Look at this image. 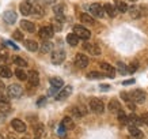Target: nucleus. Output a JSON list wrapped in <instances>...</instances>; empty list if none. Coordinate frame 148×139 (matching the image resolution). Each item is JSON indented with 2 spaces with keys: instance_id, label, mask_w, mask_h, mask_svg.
I'll list each match as a JSON object with an SVG mask.
<instances>
[{
  "instance_id": "f257e3e1",
  "label": "nucleus",
  "mask_w": 148,
  "mask_h": 139,
  "mask_svg": "<svg viewBox=\"0 0 148 139\" xmlns=\"http://www.w3.org/2000/svg\"><path fill=\"white\" fill-rule=\"evenodd\" d=\"M90 109L94 113H97V115H101V113L105 112V104H103L102 100H99V98H91Z\"/></svg>"
},
{
  "instance_id": "f03ea898",
  "label": "nucleus",
  "mask_w": 148,
  "mask_h": 139,
  "mask_svg": "<svg viewBox=\"0 0 148 139\" xmlns=\"http://www.w3.org/2000/svg\"><path fill=\"white\" fill-rule=\"evenodd\" d=\"M23 93V89L21 85H16V83H12L7 87V95L10 98H19Z\"/></svg>"
},
{
  "instance_id": "7ed1b4c3",
  "label": "nucleus",
  "mask_w": 148,
  "mask_h": 139,
  "mask_svg": "<svg viewBox=\"0 0 148 139\" xmlns=\"http://www.w3.org/2000/svg\"><path fill=\"white\" fill-rule=\"evenodd\" d=\"M73 33H75L80 40H88L91 37L90 30H87L84 26H80V25H76V26L73 27Z\"/></svg>"
},
{
  "instance_id": "20e7f679",
  "label": "nucleus",
  "mask_w": 148,
  "mask_h": 139,
  "mask_svg": "<svg viewBox=\"0 0 148 139\" xmlns=\"http://www.w3.org/2000/svg\"><path fill=\"white\" fill-rule=\"evenodd\" d=\"M54 34V29L53 26H44L40 29V32H38V36H40V38H42V40H49V38H52Z\"/></svg>"
},
{
  "instance_id": "39448f33",
  "label": "nucleus",
  "mask_w": 148,
  "mask_h": 139,
  "mask_svg": "<svg viewBox=\"0 0 148 139\" xmlns=\"http://www.w3.org/2000/svg\"><path fill=\"white\" fill-rule=\"evenodd\" d=\"M130 98L136 104H143L145 101V91H143V90H140V89L133 90L130 93Z\"/></svg>"
},
{
  "instance_id": "423d86ee",
  "label": "nucleus",
  "mask_w": 148,
  "mask_h": 139,
  "mask_svg": "<svg viewBox=\"0 0 148 139\" xmlns=\"http://www.w3.org/2000/svg\"><path fill=\"white\" fill-rule=\"evenodd\" d=\"M90 12L97 17V18H103V15H105V7L99 4V3H94V4L90 6Z\"/></svg>"
},
{
  "instance_id": "0eeeda50",
  "label": "nucleus",
  "mask_w": 148,
  "mask_h": 139,
  "mask_svg": "<svg viewBox=\"0 0 148 139\" xmlns=\"http://www.w3.org/2000/svg\"><path fill=\"white\" fill-rule=\"evenodd\" d=\"M64 60H65V52L63 49L52 52V63L53 64H61Z\"/></svg>"
},
{
  "instance_id": "6e6552de",
  "label": "nucleus",
  "mask_w": 148,
  "mask_h": 139,
  "mask_svg": "<svg viewBox=\"0 0 148 139\" xmlns=\"http://www.w3.org/2000/svg\"><path fill=\"white\" fill-rule=\"evenodd\" d=\"M88 57L86 56V55L83 53H77L76 56H75V64H76V67L79 68H86L87 66H88Z\"/></svg>"
},
{
  "instance_id": "1a4fd4ad",
  "label": "nucleus",
  "mask_w": 148,
  "mask_h": 139,
  "mask_svg": "<svg viewBox=\"0 0 148 139\" xmlns=\"http://www.w3.org/2000/svg\"><path fill=\"white\" fill-rule=\"evenodd\" d=\"M16 19H18L16 12L12 11V10H8V11H5V12L3 14V21H4L5 23H8V25H14V23L16 22Z\"/></svg>"
},
{
  "instance_id": "9d476101",
  "label": "nucleus",
  "mask_w": 148,
  "mask_h": 139,
  "mask_svg": "<svg viewBox=\"0 0 148 139\" xmlns=\"http://www.w3.org/2000/svg\"><path fill=\"white\" fill-rule=\"evenodd\" d=\"M19 8H21V12H22V15L27 17V15H30V14H32L33 6H32V3H30L29 0H23L22 3H21V6H19Z\"/></svg>"
},
{
  "instance_id": "9b49d317",
  "label": "nucleus",
  "mask_w": 148,
  "mask_h": 139,
  "mask_svg": "<svg viewBox=\"0 0 148 139\" xmlns=\"http://www.w3.org/2000/svg\"><path fill=\"white\" fill-rule=\"evenodd\" d=\"M83 49L87 50L88 53L94 55V56H97V55L101 53V48H99L98 45H94V44H90V42H84L83 44Z\"/></svg>"
},
{
  "instance_id": "f8f14e48",
  "label": "nucleus",
  "mask_w": 148,
  "mask_h": 139,
  "mask_svg": "<svg viewBox=\"0 0 148 139\" xmlns=\"http://www.w3.org/2000/svg\"><path fill=\"white\" fill-rule=\"evenodd\" d=\"M27 81L32 86H38L40 85V75H38V72L37 71H30L27 72Z\"/></svg>"
},
{
  "instance_id": "ddd939ff",
  "label": "nucleus",
  "mask_w": 148,
  "mask_h": 139,
  "mask_svg": "<svg viewBox=\"0 0 148 139\" xmlns=\"http://www.w3.org/2000/svg\"><path fill=\"white\" fill-rule=\"evenodd\" d=\"M72 86H67V87H64L60 93H57V95L54 97V98L57 100V101H63V100H65V98H68L69 95L72 94Z\"/></svg>"
},
{
  "instance_id": "4468645a",
  "label": "nucleus",
  "mask_w": 148,
  "mask_h": 139,
  "mask_svg": "<svg viewBox=\"0 0 148 139\" xmlns=\"http://www.w3.org/2000/svg\"><path fill=\"white\" fill-rule=\"evenodd\" d=\"M11 127H12L16 132H25V131H26V124H25L22 120H19V119H14V120L11 121Z\"/></svg>"
},
{
  "instance_id": "2eb2a0df",
  "label": "nucleus",
  "mask_w": 148,
  "mask_h": 139,
  "mask_svg": "<svg viewBox=\"0 0 148 139\" xmlns=\"http://www.w3.org/2000/svg\"><path fill=\"white\" fill-rule=\"evenodd\" d=\"M99 67H101V70L108 72L109 78H114V75H116V68L113 67V66H110V64L106 63V62H102V63L99 64Z\"/></svg>"
},
{
  "instance_id": "dca6fc26",
  "label": "nucleus",
  "mask_w": 148,
  "mask_h": 139,
  "mask_svg": "<svg viewBox=\"0 0 148 139\" xmlns=\"http://www.w3.org/2000/svg\"><path fill=\"white\" fill-rule=\"evenodd\" d=\"M128 124H129V126L139 127V126H141V124H143V120H141V117H139L137 115L132 113V115H129V116H128Z\"/></svg>"
},
{
  "instance_id": "f3484780",
  "label": "nucleus",
  "mask_w": 148,
  "mask_h": 139,
  "mask_svg": "<svg viewBox=\"0 0 148 139\" xmlns=\"http://www.w3.org/2000/svg\"><path fill=\"white\" fill-rule=\"evenodd\" d=\"M128 131H129V135L130 136H133V138H137V139H143L144 138V134L136 126H129L128 127Z\"/></svg>"
},
{
  "instance_id": "a211bd4d",
  "label": "nucleus",
  "mask_w": 148,
  "mask_h": 139,
  "mask_svg": "<svg viewBox=\"0 0 148 139\" xmlns=\"http://www.w3.org/2000/svg\"><path fill=\"white\" fill-rule=\"evenodd\" d=\"M61 126H63L65 130H73V128H75V123L72 120V117L65 116L63 120H61Z\"/></svg>"
},
{
  "instance_id": "6ab92c4d",
  "label": "nucleus",
  "mask_w": 148,
  "mask_h": 139,
  "mask_svg": "<svg viewBox=\"0 0 148 139\" xmlns=\"http://www.w3.org/2000/svg\"><path fill=\"white\" fill-rule=\"evenodd\" d=\"M21 27L23 30H26L29 33H33L36 32V25L33 22H29V21H21Z\"/></svg>"
},
{
  "instance_id": "aec40b11",
  "label": "nucleus",
  "mask_w": 148,
  "mask_h": 139,
  "mask_svg": "<svg viewBox=\"0 0 148 139\" xmlns=\"http://www.w3.org/2000/svg\"><path fill=\"white\" fill-rule=\"evenodd\" d=\"M129 15L132 19H139L140 17H141V10H140V7H136V6H133V7H129Z\"/></svg>"
},
{
  "instance_id": "412c9836",
  "label": "nucleus",
  "mask_w": 148,
  "mask_h": 139,
  "mask_svg": "<svg viewBox=\"0 0 148 139\" xmlns=\"http://www.w3.org/2000/svg\"><path fill=\"white\" fill-rule=\"evenodd\" d=\"M109 111L113 113H117L118 111H121V104L118 102L117 100H110V102H109Z\"/></svg>"
},
{
  "instance_id": "4be33fe9",
  "label": "nucleus",
  "mask_w": 148,
  "mask_h": 139,
  "mask_svg": "<svg viewBox=\"0 0 148 139\" xmlns=\"http://www.w3.org/2000/svg\"><path fill=\"white\" fill-rule=\"evenodd\" d=\"M103 7H105V12L108 14L110 18H114V17L117 15V8L113 4H110V3H106V4L103 6Z\"/></svg>"
},
{
  "instance_id": "5701e85b",
  "label": "nucleus",
  "mask_w": 148,
  "mask_h": 139,
  "mask_svg": "<svg viewBox=\"0 0 148 139\" xmlns=\"http://www.w3.org/2000/svg\"><path fill=\"white\" fill-rule=\"evenodd\" d=\"M49 82H50V85H52V87H54V89H60V87H63V85H64V81L61 78H58V76L50 78Z\"/></svg>"
},
{
  "instance_id": "b1692460",
  "label": "nucleus",
  "mask_w": 148,
  "mask_h": 139,
  "mask_svg": "<svg viewBox=\"0 0 148 139\" xmlns=\"http://www.w3.org/2000/svg\"><path fill=\"white\" fill-rule=\"evenodd\" d=\"M79 40H80V38H79L75 33H71V34L67 36V42L71 45V46H76V45L79 44Z\"/></svg>"
},
{
  "instance_id": "393cba45",
  "label": "nucleus",
  "mask_w": 148,
  "mask_h": 139,
  "mask_svg": "<svg viewBox=\"0 0 148 139\" xmlns=\"http://www.w3.org/2000/svg\"><path fill=\"white\" fill-rule=\"evenodd\" d=\"M25 46H26L30 52H37V49H38V44H37V41H34V40H26L25 41Z\"/></svg>"
},
{
  "instance_id": "a878e982",
  "label": "nucleus",
  "mask_w": 148,
  "mask_h": 139,
  "mask_svg": "<svg viewBox=\"0 0 148 139\" xmlns=\"http://www.w3.org/2000/svg\"><path fill=\"white\" fill-rule=\"evenodd\" d=\"M32 14H34V15H36V17H38V18H41V17H44V15H45V11H44V8H42V6L34 4V6H33Z\"/></svg>"
},
{
  "instance_id": "bb28decb",
  "label": "nucleus",
  "mask_w": 148,
  "mask_h": 139,
  "mask_svg": "<svg viewBox=\"0 0 148 139\" xmlns=\"http://www.w3.org/2000/svg\"><path fill=\"white\" fill-rule=\"evenodd\" d=\"M116 8H117V11H120V12H126V11L129 10V7H128V4H126L125 1L117 0L116 1Z\"/></svg>"
},
{
  "instance_id": "cd10ccee",
  "label": "nucleus",
  "mask_w": 148,
  "mask_h": 139,
  "mask_svg": "<svg viewBox=\"0 0 148 139\" xmlns=\"http://www.w3.org/2000/svg\"><path fill=\"white\" fill-rule=\"evenodd\" d=\"M52 50H53V44L49 42V41H44V44L41 45V52L48 53V52H52Z\"/></svg>"
},
{
  "instance_id": "c85d7f7f",
  "label": "nucleus",
  "mask_w": 148,
  "mask_h": 139,
  "mask_svg": "<svg viewBox=\"0 0 148 139\" xmlns=\"http://www.w3.org/2000/svg\"><path fill=\"white\" fill-rule=\"evenodd\" d=\"M80 21L83 23H86V25H94V19H92V17L91 15H88V14H80Z\"/></svg>"
},
{
  "instance_id": "c756f323",
  "label": "nucleus",
  "mask_w": 148,
  "mask_h": 139,
  "mask_svg": "<svg viewBox=\"0 0 148 139\" xmlns=\"http://www.w3.org/2000/svg\"><path fill=\"white\" fill-rule=\"evenodd\" d=\"M12 75V72L7 66H0V76L1 78H10Z\"/></svg>"
},
{
  "instance_id": "7c9ffc66",
  "label": "nucleus",
  "mask_w": 148,
  "mask_h": 139,
  "mask_svg": "<svg viewBox=\"0 0 148 139\" xmlns=\"http://www.w3.org/2000/svg\"><path fill=\"white\" fill-rule=\"evenodd\" d=\"M15 75H16V78L19 81H27V74L25 72L23 68H16L15 70Z\"/></svg>"
},
{
  "instance_id": "2f4dec72",
  "label": "nucleus",
  "mask_w": 148,
  "mask_h": 139,
  "mask_svg": "<svg viewBox=\"0 0 148 139\" xmlns=\"http://www.w3.org/2000/svg\"><path fill=\"white\" fill-rule=\"evenodd\" d=\"M71 115L73 117H77V119H80V117H83V115H84V112L80 109V106H73L71 109Z\"/></svg>"
},
{
  "instance_id": "473e14b6",
  "label": "nucleus",
  "mask_w": 148,
  "mask_h": 139,
  "mask_svg": "<svg viewBox=\"0 0 148 139\" xmlns=\"http://www.w3.org/2000/svg\"><path fill=\"white\" fill-rule=\"evenodd\" d=\"M0 111L4 113H8L11 111V106H10V102H8V98L4 100V101H0Z\"/></svg>"
},
{
  "instance_id": "72a5a7b5",
  "label": "nucleus",
  "mask_w": 148,
  "mask_h": 139,
  "mask_svg": "<svg viewBox=\"0 0 148 139\" xmlns=\"http://www.w3.org/2000/svg\"><path fill=\"white\" fill-rule=\"evenodd\" d=\"M12 62L16 64V66H19V67H23V68L27 66L26 60H25V59H22V57H19V56H12Z\"/></svg>"
},
{
  "instance_id": "f704fd0d",
  "label": "nucleus",
  "mask_w": 148,
  "mask_h": 139,
  "mask_svg": "<svg viewBox=\"0 0 148 139\" xmlns=\"http://www.w3.org/2000/svg\"><path fill=\"white\" fill-rule=\"evenodd\" d=\"M117 116H118V121L122 123V124H128V116H126V113L124 111H118L117 112Z\"/></svg>"
},
{
  "instance_id": "c9c22d12",
  "label": "nucleus",
  "mask_w": 148,
  "mask_h": 139,
  "mask_svg": "<svg viewBox=\"0 0 148 139\" xmlns=\"http://www.w3.org/2000/svg\"><path fill=\"white\" fill-rule=\"evenodd\" d=\"M45 132V128H44V124H37L36 127H34V134L37 135V136H41V135Z\"/></svg>"
},
{
  "instance_id": "e433bc0d",
  "label": "nucleus",
  "mask_w": 148,
  "mask_h": 139,
  "mask_svg": "<svg viewBox=\"0 0 148 139\" xmlns=\"http://www.w3.org/2000/svg\"><path fill=\"white\" fill-rule=\"evenodd\" d=\"M105 75H102V74H99L98 71H91L87 74V78L88 79H101V78H103Z\"/></svg>"
},
{
  "instance_id": "4c0bfd02",
  "label": "nucleus",
  "mask_w": 148,
  "mask_h": 139,
  "mask_svg": "<svg viewBox=\"0 0 148 139\" xmlns=\"http://www.w3.org/2000/svg\"><path fill=\"white\" fill-rule=\"evenodd\" d=\"M53 12L56 15H64V4H57L53 7Z\"/></svg>"
},
{
  "instance_id": "58836bf2",
  "label": "nucleus",
  "mask_w": 148,
  "mask_h": 139,
  "mask_svg": "<svg viewBox=\"0 0 148 139\" xmlns=\"http://www.w3.org/2000/svg\"><path fill=\"white\" fill-rule=\"evenodd\" d=\"M12 38L14 40H16V41H23V33L21 32V30H15V32L12 33Z\"/></svg>"
},
{
  "instance_id": "ea45409f",
  "label": "nucleus",
  "mask_w": 148,
  "mask_h": 139,
  "mask_svg": "<svg viewBox=\"0 0 148 139\" xmlns=\"http://www.w3.org/2000/svg\"><path fill=\"white\" fill-rule=\"evenodd\" d=\"M137 68H139V63H137V62H133V63H130L129 66H128V72H129V74H133Z\"/></svg>"
},
{
  "instance_id": "a19ab883",
  "label": "nucleus",
  "mask_w": 148,
  "mask_h": 139,
  "mask_svg": "<svg viewBox=\"0 0 148 139\" xmlns=\"http://www.w3.org/2000/svg\"><path fill=\"white\" fill-rule=\"evenodd\" d=\"M117 68H118V71L121 72L122 75H126V74H128V67H125L121 62H120V63H117Z\"/></svg>"
},
{
  "instance_id": "79ce46f5",
  "label": "nucleus",
  "mask_w": 148,
  "mask_h": 139,
  "mask_svg": "<svg viewBox=\"0 0 148 139\" xmlns=\"http://www.w3.org/2000/svg\"><path fill=\"white\" fill-rule=\"evenodd\" d=\"M53 29L56 32H61V23L58 22L57 19H54V25H53Z\"/></svg>"
},
{
  "instance_id": "37998d69",
  "label": "nucleus",
  "mask_w": 148,
  "mask_h": 139,
  "mask_svg": "<svg viewBox=\"0 0 148 139\" xmlns=\"http://www.w3.org/2000/svg\"><path fill=\"white\" fill-rule=\"evenodd\" d=\"M121 97H122V100H125L126 102H129V101H132V98H130V95L128 94V93H121Z\"/></svg>"
},
{
  "instance_id": "c03bdc74",
  "label": "nucleus",
  "mask_w": 148,
  "mask_h": 139,
  "mask_svg": "<svg viewBox=\"0 0 148 139\" xmlns=\"http://www.w3.org/2000/svg\"><path fill=\"white\" fill-rule=\"evenodd\" d=\"M65 128H64L63 126H61V124H60V127H58V130H57V132H58V135H61V136H64V135H65Z\"/></svg>"
},
{
  "instance_id": "a18cd8bd",
  "label": "nucleus",
  "mask_w": 148,
  "mask_h": 139,
  "mask_svg": "<svg viewBox=\"0 0 148 139\" xmlns=\"http://www.w3.org/2000/svg\"><path fill=\"white\" fill-rule=\"evenodd\" d=\"M133 83H135V79H128V81L122 82V85L124 86H129V85H133Z\"/></svg>"
},
{
  "instance_id": "49530a36",
  "label": "nucleus",
  "mask_w": 148,
  "mask_h": 139,
  "mask_svg": "<svg viewBox=\"0 0 148 139\" xmlns=\"http://www.w3.org/2000/svg\"><path fill=\"white\" fill-rule=\"evenodd\" d=\"M141 120H143V123H145L148 126V113H144L143 116H141Z\"/></svg>"
},
{
  "instance_id": "de8ad7c7",
  "label": "nucleus",
  "mask_w": 148,
  "mask_h": 139,
  "mask_svg": "<svg viewBox=\"0 0 148 139\" xmlns=\"http://www.w3.org/2000/svg\"><path fill=\"white\" fill-rule=\"evenodd\" d=\"M5 44H7V45H10V46H11V48H14V49H15V50H18V49H19V48H18V46H16V45H15V44H14V42H10V41H5Z\"/></svg>"
},
{
  "instance_id": "09e8293b",
  "label": "nucleus",
  "mask_w": 148,
  "mask_h": 139,
  "mask_svg": "<svg viewBox=\"0 0 148 139\" xmlns=\"http://www.w3.org/2000/svg\"><path fill=\"white\" fill-rule=\"evenodd\" d=\"M99 89L103 90V91H106V90L110 89V86H109V85H101V86H99Z\"/></svg>"
},
{
  "instance_id": "8fccbe9b",
  "label": "nucleus",
  "mask_w": 148,
  "mask_h": 139,
  "mask_svg": "<svg viewBox=\"0 0 148 139\" xmlns=\"http://www.w3.org/2000/svg\"><path fill=\"white\" fill-rule=\"evenodd\" d=\"M128 108H129V109H132V111H133V109H135V104H133V102H130V101H129V102H128Z\"/></svg>"
},
{
  "instance_id": "3c124183",
  "label": "nucleus",
  "mask_w": 148,
  "mask_h": 139,
  "mask_svg": "<svg viewBox=\"0 0 148 139\" xmlns=\"http://www.w3.org/2000/svg\"><path fill=\"white\" fill-rule=\"evenodd\" d=\"M45 101H46V98H45V97H44V98H41L40 101H38V106H41V105H42V104L45 102Z\"/></svg>"
},
{
  "instance_id": "603ef678",
  "label": "nucleus",
  "mask_w": 148,
  "mask_h": 139,
  "mask_svg": "<svg viewBox=\"0 0 148 139\" xmlns=\"http://www.w3.org/2000/svg\"><path fill=\"white\" fill-rule=\"evenodd\" d=\"M4 100H7V97H4L3 94H0V101H4Z\"/></svg>"
},
{
  "instance_id": "864d4df0",
  "label": "nucleus",
  "mask_w": 148,
  "mask_h": 139,
  "mask_svg": "<svg viewBox=\"0 0 148 139\" xmlns=\"http://www.w3.org/2000/svg\"><path fill=\"white\" fill-rule=\"evenodd\" d=\"M0 89H1V90L4 89V83H3V82H0Z\"/></svg>"
},
{
  "instance_id": "5fc2aeb1",
  "label": "nucleus",
  "mask_w": 148,
  "mask_h": 139,
  "mask_svg": "<svg viewBox=\"0 0 148 139\" xmlns=\"http://www.w3.org/2000/svg\"><path fill=\"white\" fill-rule=\"evenodd\" d=\"M45 1H46V3H53L54 0H45Z\"/></svg>"
},
{
  "instance_id": "6e6d98bb",
  "label": "nucleus",
  "mask_w": 148,
  "mask_h": 139,
  "mask_svg": "<svg viewBox=\"0 0 148 139\" xmlns=\"http://www.w3.org/2000/svg\"><path fill=\"white\" fill-rule=\"evenodd\" d=\"M8 139H16V138H15V136H12V135H10Z\"/></svg>"
},
{
  "instance_id": "4d7b16f0",
  "label": "nucleus",
  "mask_w": 148,
  "mask_h": 139,
  "mask_svg": "<svg viewBox=\"0 0 148 139\" xmlns=\"http://www.w3.org/2000/svg\"><path fill=\"white\" fill-rule=\"evenodd\" d=\"M0 139H4V136H3V135L0 134Z\"/></svg>"
},
{
  "instance_id": "13d9d810",
  "label": "nucleus",
  "mask_w": 148,
  "mask_h": 139,
  "mask_svg": "<svg viewBox=\"0 0 148 139\" xmlns=\"http://www.w3.org/2000/svg\"><path fill=\"white\" fill-rule=\"evenodd\" d=\"M129 139H137V138H133V136H130V138Z\"/></svg>"
},
{
  "instance_id": "bf43d9fd",
  "label": "nucleus",
  "mask_w": 148,
  "mask_h": 139,
  "mask_svg": "<svg viewBox=\"0 0 148 139\" xmlns=\"http://www.w3.org/2000/svg\"><path fill=\"white\" fill-rule=\"evenodd\" d=\"M34 139H40V136H37V138H34Z\"/></svg>"
},
{
  "instance_id": "052dcab7",
  "label": "nucleus",
  "mask_w": 148,
  "mask_h": 139,
  "mask_svg": "<svg viewBox=\"0 0 148 139\" xmlns=\"http://www.w3.org/2000/svg\"><path fill=\"white\" fill-rule=\"evenodd\" d=\"M132 1H137V0H132Z\"/></svg>"
},
{
  "instance_id": "680f3d73",
  "label": "nucleus",
  "mask_w": 148,
  "mask_h": 139,
  "mask_svg": "<svg viewBox=\"0 0 148 139\" xmlns=\"http://www.w3.org/2000/svg\"><path fill=\"white\" fill-rule=\"evenodd\" d=\"M23 139H29V138H23Z\"/></svg>"
},
{
  "instance_id": "e2e57ef3",
  "label": "nucleus",
  "mask_w": 148,
  "mask_h": 139,
  "mask_svg": "<svg viewBox=\"0 0 148 139\" xmlns=\"http://www.w3.org/2000/svg\"><path fill=\"white\" fill-rule=\"evenodd\" d=\"M0 60H1V56H0Z\"/></svg>"
}]
</instances>
